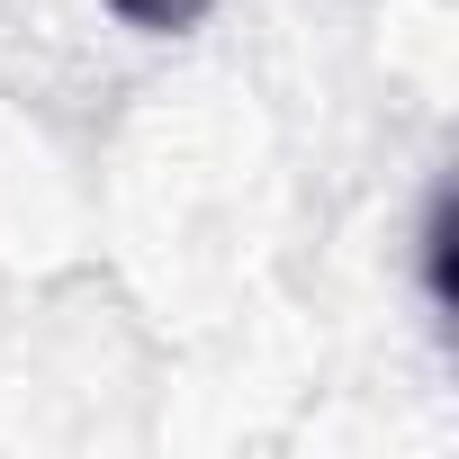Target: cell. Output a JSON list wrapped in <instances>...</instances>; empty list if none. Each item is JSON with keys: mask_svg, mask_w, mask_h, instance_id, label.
I'll list each match as a JSON object with an SVG mask.
<instances>
[{"mask_svg": "<svg viewBox=\"0 0 459 459\" xmlns=\"http://www.w3.org/2000/svg\"><path fill=\"white\" fill-rule=\"evenodd\" d=\"M108 10L126 19V28H144V37H180V28H198L216 0H108Z\"/></svg>", "mask_w": 459, "mask_h": 459, "instance_id": "1", "label": "cell"}]
</instances>
